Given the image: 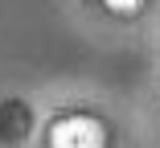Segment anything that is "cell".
Listing matches in <instances>:
<instances>
[{
    "label": "cell",
    "instance_id": "2",
    "mask_svg": "<svg viewBox=\"0 0 160 148\" xmlns=\"http://www.w3.org/2000/svg\"><path fill=\"white\" fill-rule=\"evenodd\" d=\"M103 4H107V8H115V13H136L144 0H103Z\"/></svg>",
    "mask_w": 160,
    "mask_h": 148
},
{
    "label": "cell",
    "instance_id": "1",
    "mask_svg": "<svg viewBox=\"0 0 160 148\" xmlns=\"http://www.w3.org/2000/svg\"><path fill=\"white\" fill-rule=\"evenodd\" d=\"M49 148H103V128L86 115L58 120L49 132Z\"/></svg>",
    "mask_w": 160,
    "mask_h": 148
}]
</instances>
